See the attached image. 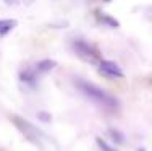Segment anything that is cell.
Listing matches in <instances>:
<instances>
[{
  "label": "cell",
  "mask_w": 152,
  "mask_h": 151,
  "mask_svg": "<svg viewBox=\"0 0 152 151\" xmlns=\"http://www.w3.org/2000/svg\"><path fill=\"white\" fill-rule=\"evenodd\" d=\"M76 88L83 93L88 99H91L92 102H96L97 106H100L102 109L108 110V112H117L120 109V102H118L117 98H113L112 94H108L107 91H104L102 88H99L97 85L91 83V81H86V80H78L75 81Z\"/></svg>",
  "instance_id": "1"
},
{
  "label": "cell",
  "mask_w": 152,
  "mask_h": 151,
  "mask_svg": "<svg viewBox=\"0 0 152 151\" xmlns=\"http://www.w3.org/2000/svg\"><path fill=\"white\" fill-rule=\"evenodd\" d=\"M71 47H73L75 54L79 57L81 60H84V62L88 63H99L100 60V52L99 49L96 47V46H92L91 42L84 41V39H75L73 44H71Z\"/></svg>",
  "instance_id": "2"
},
{
  "label": "cell",
  "mask_w": 152,
  "mask_h": 151,
  "mask_svg": "<svg viewBox=\"0 0 152 151\" xmlns=\"http://www.w3.org/2000/svg\"><path fill=\"white\" fill-rule=\"evenodd\" d=\"M10 120H12L13 125L24 135V138H28L31 143H34V145L41 146V132H39L29 120H26V119H23L20 116H15V114L10 116Z\"/></svg>",
  "instance_id": "3"
},
{
  "label": "cell",
  "mask_w": 152,
  "mask_h": 151,
  "mask_svg": "<svg viewBox=\"0 0 152 151\" xmlns=\"http://www.w3.org/2000/svg\"><path fill=\"white\" fill-rule=\"evenodd\" d=\"M97 70H99L100 75H104V77L107 78H113V80H121V78H125V73H123L121 67L118 65V63H115L113 60H100L99 63H97Z\"/></svg>",
  "instance_id": "4"
},
{
  "label": "cell",
  "mask_w": 152,
  "mask_h": 151,
  "mask_svg": "<svg viewBox=\"0 0 152 151\" xmlns=\"http://www.w3.org/2000/svg\"><path fill=\"white\" fill-rule=\"evenodd\" d=\"M37 80H39V75L36 73L34 65L26 67L24 70L20 71V81L24 83L26 86H29V88H36V86H37Z\"/></svg>",
  "instance_id": "5"
},
{
  "label": "cell",
  "mask_w": 152,
  "mask_h": 151,
  "mask_svg": "<svg viewBox=\"0 0 152 151\" xmlns=\"http://www.w3.org/2000/svg\"><path fill=\"white\" fill-rule=\"evenodd\" d=\"M55 67H57V62H55V60H52V59H44V60H39V62L36 63V65H34V70H36V73L41 77V75L49 73V71L53 70Z\"/></svg>",
  "instance_id": "6"
},
{
  "label": "cell",
  "mask_w": 152,
  "mask_h": 151,
  "mask_svg": "<svg viewBox=\"0 0 152 151\" xmlns=\"http://www.w3.org/2000/svg\"><path fill=\"white\" fill-rule=\"evenodd\" d=\"M97 13V20L100 21L102 24H105V26H108V28H120V21L118 20H115L113 16H110V15H107V13H104V12H96Z\"/></svg>",
  "instance_id": "7"
},
{
  "label": "cell",
  "mask_w": 152,
  "mask_h": 151,
  "mask_svg": "<svg viewBox=\"0 0 152 151\" xmlns=\"http://www.w3.org/2000/svg\"><path fill=\"white\" fill-rule=\"evenodd\" d=\"M18 26V21L13 18H7V20H0V38L7 36L10 31H13Z\"/></svg>",
  "instance_id": "8"
},
{
  "label": "cell",
  "mask_w": 152,
  "mask_h": 151,
  "mask_svg": "<svg viewBox=\"0 0 152 151\" xmlns=\"http://www.w3.org/2000/svg\"><path fill=\"white\" fill-rule=\"evenodd\" d=\"M7 7H23V5H31L32 0H0Z\"/></svg>",
  "instance_id": "9"
},
{
  "label": "cell",
  "mask_w": 152,
  "mask_h": 151,
  "mask_svg": "<svg viewBox=\"0 0 152 151\" xmlns=\"http://www.w3.org/2000/svg\"><path fill=\"white\" fill-rule=\"evenodd\" d=\"M108 133H110V136L115 140L117 143H120V145H123L125 143V135L121 133V132H118L117 128H108Z\"/></svg>",
  "instance_id": "10"
},
{
  "label": "cell",
  "mask_w": 152,
  "mask_h": 151,
  "mask_svg": "<svg viewBox=\"0 0 152 151\" xmlns=\"http://www.w3.org/2000/svg\"><path fill=\"white\" fill-rule=\"evenodd\" d=\"M96 143H97V146H99L102 151H118L117 148H113V146H110L108 143L105 141V140H102V138H96Z\"/></svg>",
  "instance_id": "11"
},
{
  "label": "cell",
  "mask_w": 152,
  "mask_h": 151,
  "mask_svg": "<svg viewBox=\"0 0 152 151\" xmlns=\"http://www.w3.org/2000/svg\"><path fill=\"white\" fill-rule=\"evenodd\" d=\"M39 117H41V119H42V120H50V117H49V116H47V114H45V112H39Z\"/></svg>",
  "instance_id": "12"
},
{
  "label": "cell",
  "mask_w": 152,
  "mask_h": 151,
  "mask_svg": "<svg viewBox=\"0 0 152 151\" xmlns=\"http://www.w3.org/2000/svg\"><path fill=\"white\" fill-rule=\"evenodd\" d=\"M137 151H146V150H144V148H139V150H137Z\"/></svg>",
  "instance_id": "13"
},
{
  "label": "cell",
  "mask_w": 152,
  "mask_h": 151,
  "mask_svg": "<svg viewBox=\"0 0 152 151\" xmlns=\"http://www.w3.org/2000/svg\"><path fill=\"white\" fill-rule=\"evenodd\" d=\"M105 2H112V0H105Z\"/></svg>",
  "instance_id": "14"
}]
</instances>
